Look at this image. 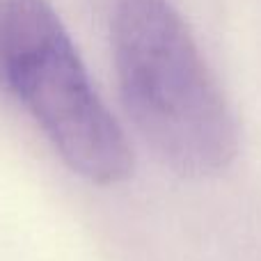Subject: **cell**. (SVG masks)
Masks as SVG:
<instances>
[{
    "label": "cell",
    "instance_id": "cell-2",
    "mask_svg": "<svg viewBox=\"0 0 261 261\" xmlns=\"http://www.w3.org/2000/svg\"><path fill=\"white\" fill-rule=\"evenodd\" d=\"M5 78L69 170L96 186L133 174L126 135L48 0H7Z\"/></svg>",
    "mask_w": 261,
    "mask_h": 261
},
{
    "label": "cell",
    "instance_id": "cell-3",
    "mask_svg": "<svg viewBox=\"0 0 261 261\" xmlns=\"http://www.w3.org/2000/svg\"><path fill=\"white\" fill-rule=\"evenodd\" d=\"M5 25H7V0H0V92H7V78H5Z\"/></svg>",
    "mask_w": 261,
    "mask_h": 261
},
{
    "label": "cell",
    "instance_id": "cell-1",
    "mask_svg": "<svg viewBox=\"0 0 261 261\" xmlns=\"http://www.w3.org/2000/svg\"><path fill=\"white\" fill-rule=\"evenodd\" d=\"M110 41L122 103L153 153L181 176L225 172L239 126L181 14L167 0H122Z\"/></svg>",
    "mask_w": 261,
    "mask_h": 261
}]
</instances>
